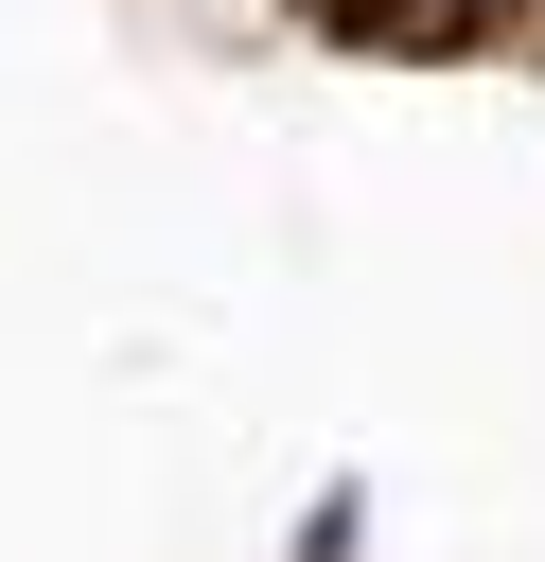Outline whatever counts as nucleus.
<instances>
[{
    "label": "nucleus",
    "instance_id": "nucleus-1",
    "mask_svg": "<svg viewBox=\"0 0 545 562\" xmlns=\"http://www.w3.org/2000/svg\"><path fill=\"white\" fill-rule=\"evenodd\" d=\"M422 18H492V0H422Z\"/></svg>",
    "mask_w": 545,
    "mask_h": 562
}]
</instances>
